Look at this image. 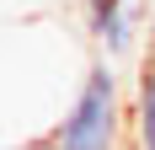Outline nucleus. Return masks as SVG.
I'll list each match as a JSON object with an SVG mask.
<instances>
[{
	"label": "nucleus",
	"mask_w": 155,
	"mask_h": 150,
	"mask_svg": "<svg viewBox=\"0 0 155 150\" xmlns=\"http://www.w3.org/2000/svg\"><path fill=\"white\" fill-rule=\"evenodd\" d=\"M128 134V113H123V80L112 70V59L86 64L75 102L64 107V118L43 134V150H123Z\"/></svg>",
	"instance_id": "f257e3e1"
},
{
	"label": "nucleus",
	"mask_w": 155,
	"mask_h": 150,
	"mask_svg": "<svg viewBox=\"0 0 155 150\" xmlns=\"http://www.w3.org/2000/svg\"><path fill=\"white\" fill-rule=\"evenodd\" d=\"M86 16V38H91L107 59H123L139 43V0H80Z\"/></svg>",
	"instance_id": "f03ea898"
}]
</instances>
